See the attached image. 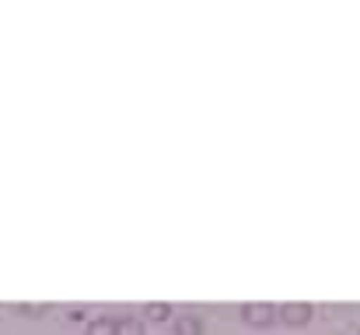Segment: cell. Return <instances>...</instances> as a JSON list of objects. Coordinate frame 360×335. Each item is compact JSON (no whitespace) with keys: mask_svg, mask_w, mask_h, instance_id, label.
<instances>
[{"mask_svg":"<svg viewBox=\"0 0 360 335\" xmlns=\"http://www.w3.org/2000/svg\"><path fill=\"white\" fill-rule=\"evenodd\" d=\"M269 318H273V315H269L266 304H248V308H245V322H248V325H269Z\"/></svg>","mask_w":360,"mask_h":335,"instance_id":"6da1fadb","label":"cell"},{"mask_svg":"<svg viewBox=\"0 0 360 335\" xmlns=\"http://www.w3.org/2000/svg\"><path fill=\"white\" fill-rule=\"evenodd\" d=\"M308 315H311L308 304H287V308H283V322H287V325H304Z\"/></svg>","mask_w":360,"mask_h":335,"instance_id":"7a4b0ae2","label":"cell"},{"mask_svg":"<svg viewBox=\"0 0 360 335\" xmlns=\"http://www.w3.org/2000/svg\"><path fill=\"white\" fill-rule=\"evenodd\" d=\"M88 335H116V322H109V318H102V322H95Z\"/></svg>","mask_w":360,"mask_h":335,"instance_id":"3957f363","label":"cell"},{"mask_svg":"<svg viewBox=\"0 0 360 335\" xmlns=\"http://www.w3.org/2000/svg\"><path fill=\"white\" fill-rule=\"evenodd\" d=\"M147 318H150V322H165V318H168V304H150V308H147Z\"/></svg>","mask_w":360,"mask_h":335,"instance_id":"277c9868","label":"cell"},{"mask_svg":"<svg viewBox=\"0 0 360 335\" xmlns=\"http://www.w3.org/2000/svg\"><path fill=\"white\" fill-rule=\"evenodd\" d=\"M116 335H143V329H140V322H120Z\"/></svg>","mask_w":360,"mask_h":335,"instance_id":"5b68a950","label":"cell"},{"mask_svg":"<svg viewBox=\"0 0 360 335\" xmlns=\"http://www.w3.org/2000/svg\"><path fill=\"white\" fill-rule=\"evenodd\" d=\"M179 335H200V322H193V318L179 322Z\"/></svg>","mask_w":360,"mask_h":335,"instance_id":"8992f818","label":"cell"}]
</instances>
